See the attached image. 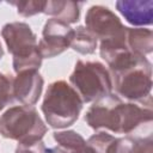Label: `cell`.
<instances>
[{"label":"cell","instance_id":"6da1fadb","mask_svg":"<svg viewBox=\"0 0 153 153\" xmlns=\"http://www.w3.org/2000/svg\"><path fill=\"white\" fill-rule=\"evenodd\" d=\"M152 115V103H123L117 94L110 93L88 108L85 121L96 130L130 134L141 124H151Z\"/></svg>","mask_w":153,"mask_h":153},{"label":"cell","instance_id":"7a4b0ae2","mask_svg":"<svg viewBox=\"0 0 153 153\" xmlns=\"http://www.w3.org/2000/svg\"><path fill=\"white\" fill-rule=\"evenodd\" d=\"M82 100L76 91L66 81L51 82L42 103L45 122L55 129H63L74 124L82 109Z\"/></svg>","mask_w":153,"mask_h":153},{"label":"cell","instance_id":"3957f363","mask_svg":"<svg viewBox=\"0 0 153 153\" xmlns=\"http://www.w3.org/2000/svg\"><path fill=\"white\" fill-rule=\"evenodd\" d=\"M1 36L8 51L13 55L12 66L16 73L38 71L43 57L38 50L37 37L29 24L23 22L7 23L1 30Z\"/></svg>","mask_w":153,"mask_h":153},{"label":"cell","instance_id":"277c9868","mask_svg":"<svg viewBox=\"0 0 153 153\" xmlns=\"http://www.w3.org/2000/svg\"><path fill=\"white\" fill-rule=\"evenodd\" d=\"M47 126L33 106H12L0 117V134L19 145H32L42 141Z\"/></svg>","mask_w":153,"mask_h":153},{"label":"cell","instance_id":"5b68a950","mask_svg":"<svg viewBox=\"0 0 153 153\" xmlns=\"http://www.w3.org/2000/svg\"><path fill=\"white\" fill-rule=\"evenodd\" d=\"M69 82L82 103H94L110 94L112 90L109 71L97 61L79 60L69 76Z\"/></svg>","mask_w":153,"mask_h":153},{"label":"cell","instance_id":"8992f818","mask_svg":"<svg viewBox=\"0 0 153 153\" xmlns=\"http://www.w3.org/2000/svg\"><path fill=\"white\" fill-rule=\"evenodd\" d=\"M115 91L118 96L130 102L143 103L151 99L152 65L142 57L131 67L114 74Z\"/></svg>","mask_w":153,"mask_h":153},{"label":"cell","instance_id":"52a82bcc","mask_svg":"<svg viewBox=\"0 0 153 153\" xmlns=\"http://www.w3.org/2000/svg\"><path fill=\"white\" fill-rule=\"evenodd\" d=\"M85 27L100 42H126L127 26L108 7L91 6L85 16Z\"/></svg>","mask_w":153,"mask_h":153},{"label":"cell","instance_id":"ba28073f","mask_svg":"<svg viewBox=\"0 0 153 153\" xmlns=\"http://www.w3.org/2000/svg\"><path fill=\"white\" fill-rule=\"evenodd\" d=\"M74 33L68 24L50 18L43 26L42 38L38 42V50L43 59H51L62 54L71 45Z\"/></svg>","mask_w":153,"mask_h":153},{"label":"cell","instance_id":"9c48e42d","mask_svg":"<svg viewBox=\"0 0 153 153\" xmlns=\"http://www.w3.org/2000/svg\"><path fill=\"white\" fill-rule=\"evenodd\" d=\"M43 84L38 71H23L12 80V96L22 105L33 106L41 97Z\"/></svg>","mask_w":153,"mask_h":153},{"label":"cell","instance_id":"30bf717a","mask_svg":"<svg viewBox=\"0 0 153 153\" xmlns=\"http://www.w3.org/2000/svg\"><path fill=\"white\" fill-rule=\"evenodd\" d=\"M115 6L123 18L134 26L151 25L153 22L152 0H120Z\"/></svg>","mask_w":153,"mask_h":153},{"label":"cell","instance_id":"8fae6325","mask_svg":"<svg viewBox=\"0 0 153 153\" xmlns=\"http://www.w3.org/2000/svg\"><path fill=\"white\" fill-rule=\"evenodd\" d=\"M56 146L48 148V153H93L86 140L74 130L54 133Z\"/></svg>","mask_w":153,"mask_h":153},{"label":"cell","instance_id":"7c38bea8","mask_svg":"<svg viewBox=\"0 0 153 153\" xmlns=\"http://www.w3.org/2000/svg\"><path fill=\"white\" fill-rule=\"evenodd\" d=\"M80 2L65 1V0H48L45 2L44 12L53 18L61 20L66 24H74L80 17Z\"/></svg>","mask_w":153,"mask_h":153},{"label":"cell","instance_id":"4fadbf2b","mask_svg":"<svg viewBox=\"0 0 153 153\" xmlns=\"http://www.w3.org/2000/svg\"><path fill=\"white\" fill-rule=\"evenodd\" d=\"M126 44L128 49L137 56H146L151 54L153 50L152 30L143 27H127Z\"/></svg>","mask_w":153,"mask_h":153},{"label":"cell","instance_id":"5bb4252c","mask_svg":"<svg viewBox=\"0 0 153 153\" xmlns=\"http://www.w3.org/2000/svg\"><path fill=\"white\" fill-rule=\"evenodd\" d=\"M97 38L85 27V26H78L74 29V33L71 41V48L82 55H90L96 51L97 48Z\"/></svg>","mask_w":153,"mask_h":153},{"label":"cell","instance_id":"9a60e30c","mask_svg":"<svg viewBox=\"0 0 153 153\" xmlns=\"http://www.w3.org/2000/svg\"><path fill=\"white\" fill-rule=\"evenodd\" d=\"M117 139L105 131L93 134L86 141L93 153H116Z\"/></svg>","mask_w":153,"mask_h":153},{"label":"cell","instance_id":"2e32d148","mask_svg":"<svg viewBox=\"0 0 153 153\" xmlns=\"http://www.w3.org/2000/svg\"><path fill=\"white\" fill-rule=\"evenodd\" d=\"M44 0H26V1H8L10 5L16 6L18 14L23 17H32L38 13L44 12L45 7Z\"/></svg>","mask_w":153,"mask_h":153},{"label":"cell","instance_id":"e0dca14e","mask_svg":"<svg viewBox=\"0 0 153 153\" xmlns=\"http://www.w3.org/2000/svg\"><path fill=\"white\" fill-rule=\"evenodd\" d=\"M12 98V79L0 72V111L11 103Z\"/></svg>","mask_w":153,"mask_h":153},{"label":"cell","instance_id":"ac0fdd59","mask_svg":"<svg viewBox=\"0 0 153 153\" xmlns=\"http://www.w3.org/2000/svg\"><path fill=\"white\" fill-rule=\"evenodd\" d=\"M130 153H153V139L148 134L143 137H133Z\"/></svg>","mask_w":153,"mask_h":153},{"label":"cell","instance_id":"d6986e66","mask_svg":"<svg viewBox=\"0 0 153 153\" xmlns=\"http://www.w3.org/2000/svg\"><path fill=\"white\" fill-rule=\"evenodd\" d=\"M14 153H48V148L43 141H38L32 145H18Z\"/></svg>","mask_w":153,"mask_h":153},{"label":"cell","instance_id":"ffe728a7","mask_svg":"<svg viewBox=\"0 0 153 153\" xmlns=\"http://www.w3.org/2000/svg\"><path fill=\"white\" fill-rule=\"evenodd\" d=\"M2 56H4V49H2V47H1V43H0V60L2 59Z\"/></svg>","mask_w":153,"mask_h":153}]
</instances>
